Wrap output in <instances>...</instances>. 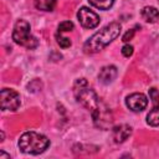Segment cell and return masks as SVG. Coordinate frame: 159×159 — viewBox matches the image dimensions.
Segmentation results:
<instances>
[{"label": "cell", "instance_id": "10", "mask_svg": "<svg viewBox=\"0 0 159 159\" xmlns=\"http://www.w3.org/2000/svg\"><path fill=\"white\" fill-rule=\"evenodd\" d=\"M130 134H132V127H129L128 124H120L113 129V139L116 143H123L129 138Z\"/></svg>", "mask_w": 159, "mask_h": 159}, {"label": "cell", "instance_id": "17", "mask_svg": "<svg viewBox=\"0 0 159 159\" xmlns=\"http://www.w3.org/2000/svg\"><path fill=\"white\" fill-rule=\"evenodd\" d=\"M134 34H135V30H134V29H130L129 31H127V32L123 35V37H122V41H123V42H128V41H130V40L133 39Z\"/></svg>", "mask_w": 159, "mask_h": 159}, {"label": "cell", "instance_id": "2", "mask_svg": "<svg viewBox=\"0 0 159 159\" xmlns=\"http://www.w3.org/2000/svg\"><path fill=\"white\" fill-rule=\"evenodd\" d=\"M120 32V25L118 22H111L102 27L98 32L92 35L83 45L86 53H96L108 46L113 40L118 37Z\"/></svg>", "mask_w": 159, "mask_h": 159}, {"label": "cell", "instance_id": "3", "mask_svg": "<svg viewBox=\"0 0 159 159\" xmlns=\"http://www.w3.org/2000/svg\"><path fill=\"white\" fill-rule=\"evenodd\" d=\"M50 147V139L34 130L25 132L19 139V148L26 154H41Z\"/></svg>", "mask_w": 159, "mask_h": 159}, {"label": "cell", "instance_id": "16", "mask_svg": "<svg viewBox=\"0 0 159 159\" xmlns=\"http://www.w3.org/2000/svg\"><path fill=\"white\" fill-rule=\"evenodd\" d=\"M133 52H134V48H133L132 45H124L122 47V55L124 57H130L133 55Z\"/></svg>", "mask_w": 159, "mask_h": 159}, {"label": "cell", "instance_id": "7", "mask_svg": "<svg viewBox=\"0 0 159 159\" xmlns=\"http://www.w3.org/2000/svg\"><path fill=\"white\" fill-rule=\"evenodd\" d=\"M149 97L153 102V108L147 114V123L152 127H158L159 125V91L152 87L149 89Z\"/></svg>", "mask_w": 159, "mask_h": 159}, {"label": "cell", "instance_id": "18", "mask_svg": "<svg viewBox=\"0 0 159 159\" xmlns=\"http://www.w3.org/2000/svg\"><path fill=\"white\" fill-rule=\"evenodd\" d=\"M4 158L10 159V155H9V154H6L5 152H0V159H4Z\"/></svg>", "mask_w": 159, "mask_h": 159}, {"label": "cell", "instance_id": "12", "mask_svg": "<svg viewBox=\"0 0 159 159\" xmlns=\"http://www.w3.org/2000/svg\"><path fill=\"white\" fill-rule=\"evenodd\" d=\"M56 6V0H35V7L41 11H52Z\"/></svg>", "mask_w": 159, "mask_h": 159}, {"label": "cell", "instance_id": "11", "mask_svg": "<svg viewBox=\"0 0 159 159\" xmlns=\"http://www.w3.org/2000/svg\"><path fill=\"white\" fill-rule=\"evenodd\" d=\"M140 16H142V19L144 21L154 24V22H157L159 20V11L154 6H145L140 11Z\"/></svg>", "mask_w": 159, "mask_h": 159}, {"label": "cell", "instance_id": "6", "mask_svg": "<svg viewBox=\"0 0 159 159\" xmlns=\"http://www.w3.org/2000/svg\"><path fill=\"white\" fill-rule=\"evenodd\" d=\"M77 19H78L81 26L84 29H94L99 25V21H101L99 16L94 11H92L91 9H88L86 6H82L78 10Z\"/></svg>", "mask_w": 159, "mask_h": 159}, {"label": "cell", "instance_id": "13", "mask_svg": "<svg viewBox=\"0 0 159 159\" xmlns=\"http://www.w3.org/2000/svg\"><path fill=\"white\" fill-rule=\"evenodd\" d=\"M89 4L99 10H109L113 4H114V0H88Z\"/></svg>", "mask_w": 159, "mask_h": 159}, {"label": "cell", "instance_id": "14", "mask_svg": "<svg viewBox=\"0 0 159 159\" xmlns=\"http://www.w3.org/2000/svg\"><path fill=\"white\" fill-rule=\"evenodd\" d=\"M56 41L60 45V47H62V48H68L71 46V40L68 37L62 36V34H58V32L56 34Z\"/></svg>", "mask_w": 159, "mask_h": 159}, {"label": "cell", "instance_id": "5", "mask_svg": "<svg viewBox=\"0 0 159 159\" xmlns=\"http://www.w3.org/2000/svg\"><path fill=\"white\" fill-rule=\"evenodd\" d=\"M1 109L2 111H17L20 107V94L11 88H2L0 92Z\"/></svg>", "mask_w": 159, "mask_h": 159}, {"label": "cell", "instance_id": "15", "mask_svg": "<svg viewBox=\"0 0 159 159\" xmlns=\"http://www.w3.org/2000/svg\"><path fill=\"white\" fill-rule=\"evenodd\" d=\"M71 30H73V24L71 21H62L57 27L58 34H63V32H67V31H71Z\"/></svg>", "mask_w": 159, "mask_h": 159}, {"label": "cell", "instance_id": "9", "mask_svg": "<svg viewBox=\"0 0 159 159\" xmlns=\"http://www.w3.org/2000/svg\"><path fill=\"white\" fill-rule=\"evenodd\" d=\"M117 75H118L117 67L113 65H108V66H104L101 68V71L98 73V80L103 84H109L111 82H113L116 80Z\"/></svg>", "mask_w": 159, "mask_h": 159}, {"label": "cell", "instance_id": "4", "mask_svg": "<svg viewBox=\"0 0 159 159\" xmlns=\"http://www.w3.org/2000/svg\"><path fill=\"white\" fill-rule=\"evenodd\" d=\"M30 24L24 20L20 19L15 22L14 30H12V40L15 41V43L26 47L29 50H32L35 47H37L39 45V40L31 34L30 31Z\"/></svg>", "mask_w": 159, "mask_h": 159}, {"label": "cell", "instance_id": "8", "mask_svg": "<svg viewBox=\"0 0 159 159\" xmlns=\"http://www.w3.org/2000/svg\"><path fill=\"white\" fill-rule=\"evenodd\" d=\"M125 104L132 112H142L148 104V98L143 93H132L125 98Z\"/></svg>", "mask_w": 159, "mask_h": 159}, {"label": "cell", "instance_id": "1", "mask_svg": "<svg viewBox=\"0 0 159 159\" xmlns=\"http://www.w3.org/2000/svg\"><path fill=\"white\" fill-rule=\"evenodd\" d=\"M73 93L77 102L91 112L96 127L101 129H107L108 127H111L113 122L111 109L103 102H101L97 93L88 86L86 78L76 80L73 86Z\"/></svg>", "mask_w": 159, "mask_h": 159}]
</instances>
